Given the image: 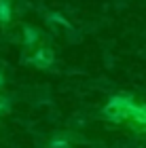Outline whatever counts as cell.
I'll use <instances>...</instances> for the list:
<instances>
[{
    "label": "cell",
    "mask_w": 146,
    "mask_h": 148,
    "mask_svg": "<svg viewBox=\"0 0 146 148\" xmlns=\"http://www.w3.org/2000/svg\"><path fill=\"white\" fill-rule=\"evenodd\" d=\"M32 62H34L36 66H49V64H53V51L51 49H40L34 57H32Z\"/></svg>",
    "instance_id": "obj_2"
},
{
    "label": "cell",
    "mask_w": 146,
    "mask_h": 148,
    "mask_svg": "<svg viewBox=\"0 0 146 148\" xmlns=\"http://www.w3.org/2000/svg\"><path fill=\"white\" fill-rule=\"evenodd\" d=\"M9 17H11L9 0H0V21H9Z\"/></svg>",
    "instance_id": "obj_3"
},
{
    "label": "cell",
    "mask_w": 146,
    "mask_h": 148,
    "mask_svg": "<svg viewBox=\"0 0 146 148\" xmlns=\"http://www.w3.org/2000/svg\"><path fill=\"white\" fill-rule=\"evenodd\" d=\"M0 85H2V74H0Z\"/></svg>",
    "instance_id": "obj_4"
},
{
    "label": "cell",
    "mask_w": 146,
    "mask_h": 148,
    "mask_svg": "<svg viewBox=\"0 0 146 148\" xmlns=\"http://www.w3.org/2000/svg\"><path fill=\"white\" fill-rule=\"evenodd\" d=\"M106 112H112V116H129L146 125V108L136 106L129 95H117L114 99H110Z\"/></svg>",
    "instance_id": "obj_1"
}]
</instances>
